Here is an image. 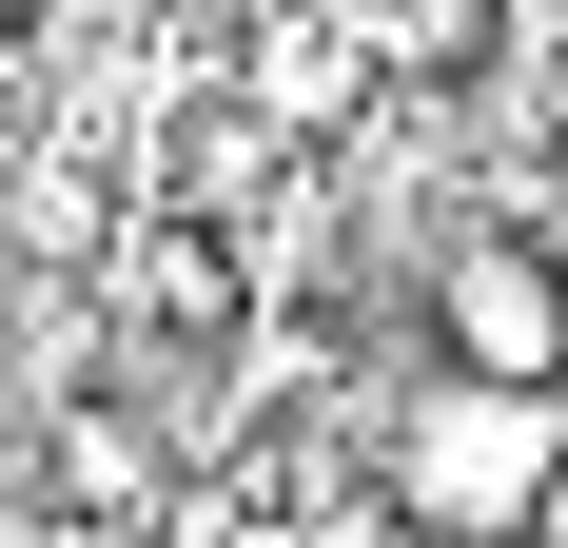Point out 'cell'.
I'll return each mask as SVG.
<instances>
[{"label": "cell", "instance_id": "1", "mask_svg": "<svg viewBox=\"0 0 568 548\" xmlns=\"http://www.w3.org/2000/svg\"><path fill=\"white\" fill-rule=\"evenodd\" d=\"M393 490L412 529H452V548H529V509H549L568 470V373H470V353H432V373L393 392Z\"/></svg>", "mask_w": 568, "mask_h": 548}, {"label": "cell", "instance_id": "2", "mask_svg": "<svg viewBox=\"0 0 568 548\" xmlns=\"http://www.w3.org/2000/svg\"><path fill=\"white\" fill-rule=\"evenodd\" d=\"M412 314H432V353H470V373H568V235L549 216H452L432 274H412Z\"/></svg>", "mask_w": 568, "mask_h": 548}, {"label": "cell", "instance_id": "3", "mask_svg": "<svg viewBox=\"0 0 568 548\" xmlns=\"http://www.w3.org/2000/svg\"><path fill=\"white\" fill-rule=\"evenodd\" d=\"M529 548H568V470H549V509H529Z\"/></svg>", "mask_w": 568, "mask_h": 548}]
</instances>
